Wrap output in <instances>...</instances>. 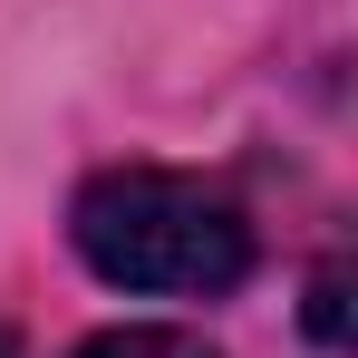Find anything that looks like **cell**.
Wrapping results in <instances>:
<instances>
[{"label": "cell", "instance_id": "7a4b0ae2", "mask_svg": "<svg viewBox=\"0 0 358 358\" xmlns=\"http://www.w3.org/2000/svg\"><path fill=\"white\" fill-rule=\"evenodd\" d=\"M78 358H223V349H203L194 329H155V320H136V329H97Z\"/></svg>", "mask_w": 358, "mask_h": 358}, {"label": "cell", "instance_id": "3957f363", "mask_svg": "<svg viewBox=\"0 0 358 358\" xmlns=\"http://www.w3.org/2000/svg\"><path fill=\"white\" fill-rule=\"evenodd\" d=\"M310 329H320V349H339V262H329L320 291H310Z\"/></svg>", "mask_w": 358, "mask_h": 358}, {"label": "cell", "instance_id": "6da1fadb", "mask_svg": "<svg viewBox=\"0 0 358 358\" xmlns=\"http://www.w3.org/2000/svg\"><path fill=\"white\" fill-rule=\"evenodd\" d=\"M68 242L107 291H165V300H223L252 281V213L223 184L165 175V165H107L78 184Z\"/></svg>", "mask_w": 358, "mask_h": 358}]
</instances>
